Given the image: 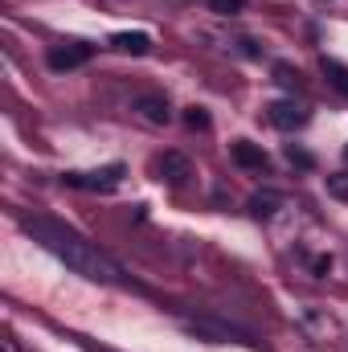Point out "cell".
I'll list each match as a JSON object with an SVG mask.
<instances>
[{
    "label": "cell",
    "instance_id": "cell-1",
    "mask_svg": "<svg viewBox=\"0 0 348 352\" xmlns=\"http://www.w3.org/2000/svg\"><path fill=\"white\" fill-rule=\"evenodd\" d=\"M25 230L33 234V242H41L54 258L70 266L74 274H83L90 283H111V287H127V274L123 266L115 263L111 254H102L90 238H83L78 230L54 221V217H25Z\"/></svg>",
    "mask_w": 348,
    "mask_h": 352
},
{
    "label": "cell",
    "instance_id": "cell-2",
    "mask_svg": "<svg viewBox=\"0 0 348 352\" xmlns=\"http://www.w3.org/2000/svg\"><path fill=\"white\" fill-rule=\"evenodd\" d=\"M123 164H107V168H98V173H66L62 180L70 184V188H90V192H111L119 180H123Z\"/></svg>",
    "mask_w": 348,
    "mask_h": 352
},
{
    "label": "cell",
    "instance_id": "cell-3",
    "mask_svg": "<svg viewBox=\"0 0 348 352\" xmlns=\"http://www.w3.org/2000/svg\"><path fill=\"white\" fill-rule=\"evenodd\" d=\"M266 119H270L279 131H295V127L307 123V107H299V102H291V98H279V102L266 107Z\"/></svg>",
    "mask_w": 348,
    "mask_h": 352
},
{
    "label": "cell",
    "instance_id": "cell-4",
    "mask_svg": "<svg viewBox=\"0 0 348 352\" xmlns=\"http://www.w3.org/2000/svg\"><path fill=\"white\" fill-rule=\"evenodd\" d=\"M90 58V45H78V41H70V45H50V54H45V62H50V70H78V66H87Z\"/></svg>",
    "mask_w": 348,
    "mask_h": 352
},
{
    "label": "cell",
    "instance_id": "cell-5",
    "mask_svg": "<svg viewBox=\"0 0 348 352\" xmlns=\"http://www.w3.org/2000/svg\"><path fill=\"white\" fill-rule=\"evenodd\" d=\"M156 173H160V180H168L173 188H180V184L193 176V164H188V156H180V152H164V156L156 160Z\"/></svg>",
    "mask_w": 348,
    "mask_h": 352
},
{
    "label": "cell",
    "instance_id": "cell-6",
    "mask_svg": "<svg viewBox=\"0 0 348 352\" xmlns=\"http://www.w3.org/2000/svg\"><path fill=\"white\" fill-rule=\"evenodd\" d=\"M135 111H140L148 123H156V127H164V123L173 119L168 102H164V98H156V94H140V98H135Z\"/></svg>",
    "mask_w": 348,
    "mask_h": 352
},
{
    "label": "cell",
    "instance_id": "cell-7",
    "mask_svg": "<svg viewBox=\"0 0 348 352\" xmlns=\"http://www.w3.org/2000/svg\"><path fill=\"white\" fill-rule=\"evenodd\" d=\"M111 50H119V54H135V58H144V54L152 50V37H148V33H115V37H111Z\"/></svg>",
    "mask_w": 348,
    "mask_h": 352
},
{
    "label": "cell",
    "instance_id": "cell-8",
    "mask_svg": "<svg viewBox=\"0 0 348 352\" xmlns=\"http://www.w3.org/2000/svg\"><path fill=\"white\" fill-rule=\"evenodd\" d=\"M230 156H234V164H242V168H266V152L262 148H254L250 140H238L234 148H230Z\"/></svg>",
    "mask_w": 348,
    "mask_h": 352
},
{
    "label": "cell",
    "instance_id": "cell-9",
    "mask_svg": "<svg viewBox=\"0 0 348 352\" xmlns=\"http://www.w3.org/2000/svg\"><path fill=\"white\" fill-rule=\"evenodd\" d=\"M279 205H283V192H254L250 197V213L254 217H270Z\"/></svg>",
    "mask_w": 348,
    "mask_h": 352
},
{
    "label": "cell",
    "instance_id": "cell-10",
    "mask_svg": "<svg viewBox=\"0 0 348 352\" xmlns=\"http://www.w3.org/2000/svg\"><path fill=\"white\" fill-rule=\"evenodd\" d=\"M324 74H328V82L340 90V94H348V66H345V62H336V58H324Z\"/></svg>",
    "mask_w": 348,
    "mask_h": 352
},
{
    "label": "cell",
    "instance_id": "cell-11",
    "mask_svg": "<svg viewBox=\"0 0 348 352\" xmlns=\"http://www.w3.org/2000/svg\"><path fill=\"white\" fill-rule=\"evenodd\" d=\"M209 12H217V16H234V12H242L246 8V0H201Z\"/></svg>",
    "mask_w": 348,
    "mask_h": 352
},
{
    "label": "cell",
    "instance_id": "cell-12",
    "mask_svg": "<svg viewBox=\"0 0 348 352\" xmlns=\"http://www.w3.org/2000/svg\"><path fill=\"white\" fill-rule=\"evenodd\" d=\"M184 123H188L193 131H205V127H209V115H205V107H188V111H184Z\"/></svg>",
    "mask_w": 348,
    "mask_h": 352
},
{
    "label": "cell",
    "instance_id": "cell-13",
    "mask_svg": "<svg viewBox=\"0 0 348 352\" xmlns=\"http://www.w3.org/2000/svg\"><path fill=\"white\" fill-rule=\"evenodd\" d=\"M328 192H332V197H340V201H348V173L328 176Z\"/></svg>",
    "mask_w": 348,
    "mask_h": 352
},
{
    "label": "cell",
    "instance_id": "cell-14",
    "mask_svg": "<svg viewBox=\"0 0 348 352\" xmlns=\"http://www.w3.org/2000/svg\"><path fill=\"white\" fill-rule=\"evenodd\" d=\"M274 78L283 87H299V70H291V66H274Z\"/></svg>",
    "mask_w": 348,
    "mask_h": 352
},
{
    "label": "cell",
    "instance_id": "cell-15",
    "mask_svg": "<svg viewBox=\"0 0 348 352\" xmlns=\"http://www.w3.org/2000/svg\"><path fill=\"white\" fill-rule=\"evenodd\" d=\"M287 156H291V164H299V168H312V156H307V152H295V148H287Z\"/></svg>",
    "mask_w": 348,
    "mask_h": 352
}]
</instances>
